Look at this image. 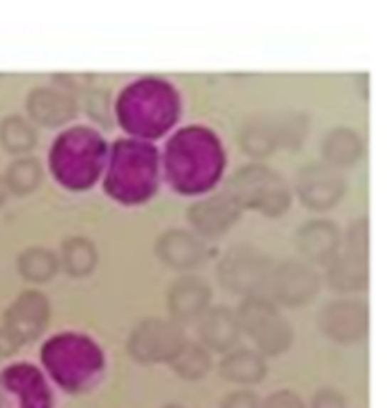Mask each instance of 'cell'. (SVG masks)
Listing matches in <instances>:
<instances>
[{
	"instance_id": "obj_1",
	"label": "cell",
	"mask_w": 390,
	"mask_h": 408,
	"mask_svg": "<svg viewBox=\"0 0 390 408\" xmlns=\"http://www.w3.org/2000/svg\"><path fill=\"white\" fill-rule=\"evenodd\" d=\"M19 269H21L23 278L33 282H44L56 273V257L44 248H30L23 250L19 257Z\"/></svg>"
},
{
	"instance_id": "obj_2",
	"label": "cell",
	"mask_w": 390,
	"mask_h": 408,
	"mask_svg": "<svg viewBox=\"0 0 390 408\" xmlns=\"http://www.w3.org/2000/svg\"><path fill=\"white\" fill-rule=\"evenodd\" d=\"M39 179H42V166L37 159H19L7 170V186L14 193H28L37 188Z\"/></svg>"
},
{
	"instance_id": "obj_3",
	"label": "cell",
	"mask_w": 390,
	"mask_h": 408,
	"mask_svg": "<svg viewBox=\"0 0 390 408\" xmlns=\"http://www.w3.org/2000/svg\"><path fill=\"white\" fill-rule=\"evenodd\" d=\"M0 140L5 142L7 149L23 151L35 145V131L21 117H7L0 124Z\"/></svg>"
},
{
	"instance_id": "obj_4",
	"label": "cell",
	"mask_w": 390,
	"mask_h": 408,
	"mask_svg": "<svg viewBox=\"0 0 390 408\" xmlns=\"http://www.w3.org/2000/svg\"><path fill=\"white\" fill-rule=\"evenodd\" d=\"M65 264L74 275H80L83 271H88L90 264H92V250H90L88 243L78 241V239L67 243L65 246Z\"/></svg>"
},
{
	"instance_id": "obj_5",
	"label": "cell",
	"mask_w": 390,
	"mask_h": 408,
	"mask_svg": "<svg viewBox=\"0 0 390 408\" xmlns=\"http://www.w3.org/2000/svg\"><path fill=\"white\" fill-rule=\"evenodd\" d=\"M21 342H23V338L14 328H3L0 331V355L14 353Z\"/></svg>"
},
{
	"instance_id": "obj_6",
	"label": "cell",
	"mask_w": 390,
	"mask_h": 408,
	"mask_svg": "<svg viewBox=\"0 0 390 408\" xmlns=\"http://www.w3.org/2000/svg\"><path fill=\"white\" fill-rule=\"evenodd\" d=\"M7 181H3V179H0V204H3V200H5V195H7Z\"/></svg>"
}]
</instances>
